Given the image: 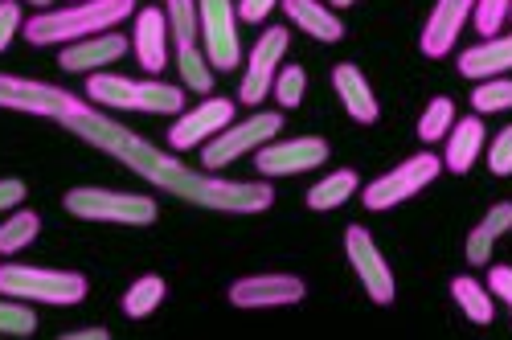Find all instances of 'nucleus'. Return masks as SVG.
I'll return each instance as SVG.
<instances>
[{"mask_svg":"<svg viewBox=\"0 0 512 340\" xmlns=\"http://www.w3.org/2000/svg\"><path fill=\"white\" fill-rule=\"evenodd\" d=\"M132 54L140 62L144 74L160 78V70L168 66V54H173V33H168V13L156 5L136 9V33H132Z\"/></svg>","mask_w":512,"mask_h":340,"instance_id":"dca6fc26","label":"nucleus"},{"mask_svg":"<svg viewBox=\"0 0 512 340\" xmlns=\"http://www.w3.org/2000/svg\"><path fill=\"white\" fill-rule=\"evenodd\" d=\"M504 230H512V205H508V201H496L488 214L480 218V226L467 234V246H463L467 263H472V267L492 263V246H496V238H500Z\"/></svg>","mask_w":512,"mask_h":340,"instance_id":"4be33fe9","label":"nucleus"},{"mask_svg":"<svg viewBox=\"0 0 512 340\" xmlns=\"http://www.w3.org/2000/svg\"><path fill=\"white\" fill-rule=\"evenodd\" d=\"M279 0H238V21L246 25H263L271 13H275Z\"/></svg>","mask_w":512,"mask_h":340,"instance_id":"f704fd0d","label":"nucleus"},{"mask_svg":"<svg viewBox=\"0 0 512 340\" xmlns=\"http://www.w3.org/2000/svg\"><path fill=\"white\" fill-rule=\"evenodd\" d=\"M357 0H332V9H353Z\"/></svg>","mask_w":512,"mask_h":340,"instance_id":"4c0bfd02","label":"nucleus"},{"mask_svg":"<svg viewBox=\"0 0 512 340\" xmlns=\"http://www.w3.org/2000/svg\"><path fill=\"white\" fill-rule=\"evenodd\" d=\"M488 168L496 177H512V127H500L496 140L488 144Z\"/></svg>","mask_w":512,"mask_h":340,"instance_id":"2f4dec72","label":"nucleus"},{"mask_svg":"<svg viewBox=\"0 0 512 340\" xmlns=\"http://www.w3.org/2000/svg\"><path fill=\"white\" fill-rule=\"evenodd\" d=\"M37 332V312L25 300H13V295H0V336H33Z\"/></svg>","mask_w":512,"mask_h":340,"instance_id":"c756f323","label":"nucleus"},{"mask_svg":"<svg viewBox=\"0 0 512 340\" xmlns=\"http://www.w3.org/2000/svg\"><path fill=\"white\" fill-rule=\"evenodd\" d=\"M508 17H512V0H476V9H472V25L484 37H496Z\"/></svg>","mask_w":512,"mask_h":340,"instance_id":"7c9ffc66","label":"nucleus"},{"mask_svg":"<svg viewBox=\"0 0 512 340\" xmlns=\"http://www.w3.org/2000/svg\"><path fill=\"white\" fill-rule=\"evenodd\" d=\"M201 17V46L209 54L213 70L242 66V37H238V5L234 0H197Z\"/></svg>","mask_w":512,"mask_h":340,"instance_id":"9b49d317","label":"nucleus"},{"mask_svg":"<svg viewBox=\"0 0 512 340\" xmlns=\"http://www.w3.org/2000/svg\"><path fill=\"white\" fill-rule=\"evenodd\" d=\"M459 74L484 82V78H500L512 70V33H496V37H480L476 46H467L459 54Z\"/></svg>","mask_w":512,"mask_h":340,"instance_id":"6ab92c4d","label":"nucleus"},{"mask_svg":"<svg viewBox=\"0 0 512 340\" xmlns=\"http://www.w3.org/2000/svg\"><path fill=\"white\" fill-rule=\"evenodd\" d=\"M345 254H349V267L357 275V283L365 287V295L377 304V308H390L398 300V283H394V271L386 263V254L377 250L373 234L365 226H345Z\"/></svg>","mask_w":512,"mask_h":340,"instance_id":"9d476101","label":"nucleus"},{"mask_svg":"<svg viewBox=\"0 0 512 340\" xmlns=\"http://www.w3.org/2000/svg\"><path fill=\"white\" fill-rule=\"evenodd\" d=\"M480 152H484V115H463V119H455V127L447 132V140H443V168L447 173H455V177H463V173H472V164L480 160Z\"/></svg>","mask_w":512,"mask_h":340,"instance_id":"aec40b11","label":"nucleus"},{"mask_svg":"<svg viewBox=\"0 0 512 340\" xmlns=\"http://www.w3.org/2000/svg\"><path fill=\"white\" fill-rule=\"evenodd\" d=\"M455 99H447V95H435L431 103L422 107V115H418V140L422 144H439V140H447V132L455 127Z\"/></svg>","mask_w":512,"mask_h":340,"instance_id":"bb28decb","label":"nucleus"},{"mask_svg":"<svg viewBox=\"0 0 512 340\" xmlns=\"http://www.w3.org/2000/svg\"><path fill=\"white\" fill-rule=\"evenodd\" d=\"M62 209L78 222H99V226H127L144 230L160 218V205L148 193H119V189H99V185H74L62 197Z\"/></svg>","mask_w":512,"mask_h":340,"instance_id":"20e7f679","label":"nucleus"},{"mask_svg":"<svg viewBox=\"0 0 512 340\" xmlns=\"http://www.w3.org/2000/svg\"><path fill=\"white\" fill-rule=\"evenodd\" d=\"M353 193H361V181L353 168H336V173L320 177L312 189H308V209L312 214H328V209H340Z\"/></svg>","mask_w":512,"mask_h":340,"instance_id":"b1692460","label":"nucleus"},{"mask_svg":"<svg viewBox=\"0 0 512 340\" xmlns=\"http://www.w3.org/2000/svg\"><path fill=\"white\" fill-rule=\"evenodd\" d=\"M283 13H287V25L300 29L316 41H324V46H336L340 37H345V21L336 17V9L320 5V0H279Z\"/></svg>","mask_w":512,"mask_h":340,"instance_id":"412c9836","label":"nucleus"},{"mask_svg":"<svg viewBox=\"0 0 512 340\" xmlns=\"http://www.w3.org/2000/svg\"><path fill=\"white\" fill-rule=\"evenodd\" d=\"M308 95V70L304 66H279L275 74V87H271V99L279 103V111H295Z\"/></svg>","mask_w":512,"mask_h":340,"instance_id":"cd10ccee","label":"nucleus"},{"mask_svg":"<svg viewBox=\"0 0 512 340\" xmlns=\"http://www.w3.org/2000/svg\"><path fill=\"white\" fill-rule=\"evenodd\" d=\"M439 173H443V156L418 152V156L394 164L390 173H381L377 181L361 185V201H365L369 214H386V209H394V205L418 197L422 189H431V185L439 181Z\"/></svg>","mask_w":512,"mask_h":340,"instance_id":"423d86ee","label":"nucleus"},{"mask_svg":"<svg viewBox=\"0 0 512 340\" xmlns=\"http://www.w3.org/2000/svg\"><path fill=\"white\" fill-rule=\"evenodd\" d=\"M287 46H291V33L287 25H267L254 41V50L246 54V70H242V82H238V103L246 107H259L263 99H271V87H275V74L287 58Z\"/></svg>","mask_w":512,"mask_h":340,"instance_id":"6e6552de","label":"nucleus"},{"mask_svg":"<svg viewBox=\"0 0 512 340\" xmlns=\"http://www.w3.org/2000/svg\"><path fill=\"white\" fill-rule=\"evenodd\" d=\"M17 33H21V5L17 0H0V54L13 46Z\"/></svg>","mask_w":512,"mask_h":340,"instance_id":"473e14b6","label":"nucleus"},{"mask_svg":"<svg viewBox=\"0 0 512 340\" xmlns=\"http://www.w3.org/2000/svg\"><path fill=\"white\" fill-rule=\"evenodd\" d=\"M332 91H336L340 107H345V115L353 123L369 127V123L381 119V103H377V95H373V87H369V78H365L361 66H353V62L332 66Z\"/></svg>","mask_w":512,"mask_h":340,"instance_id":"a211bd4d","label":"nucleus"},{"mask_svg":"<svg viewBox=\"0 0 512 340\" xmlns=\"http://www.w3.org/2000/svg\"><path fill=\"white\" fill-rule=\"evenodd\" d=\"M70 136H78L82 144H91L99 152H107L111 160H119L127 173H136L140 181H148L152 189L177 197L185 205L197 209H213V214H234V218H250V214H267L275 205V189L271 181H226L218 173H205L181 160V152L173 148H156L152 140H144L140 132H132L127 123H119L111 111L74 99L70 111L58 119Z\"/></svg>","mask_w":512,"mask_h":340,"instance_id":"f257e3e1","label":"nucleus"},{"mask_svg":"<svg viewBox=\"0 0 512 340\" xmlns=\"http://www.w3.org/2000/svg\"><path fill=\"white\" fill-rule=\"evenodd\" d=\"M226 300L242 312H267V308H295L308 300V283L291 271H263V275H242L230 283Z\"/></svg>","mask_w":512,"mask_h":340,"instance_id":"1a4fd4ad","label":"nucleus"},{"mask_svg":"<svg viewBox=\"0 0 512 340\" xmlns=\"http://www.w3.org/2000/svg\"><path fill=\"white\" fill-rule=\"evenodd\" d=\"M472 9H476V0H435L431 17H426V25L418 33L422 58H431V62L447 58L451 46L459 41V33H463V25L472 21Z\"/></svg>","mask_w":512,"mask_h":340,"instance_id":"2eb2a0df","label":"nucleus"},{"mask_svg":"<svg viewBox=\"0 0 512 340\" xmlns=\"http://www.w3.org/2000/svg\"><path fill=\"white\" fill-rule=\"evenodd\" d=\"M87 275L82 271H54V267H25V263H0V295H13L25 304H54L74 308L87 300Z\"/></svg>","mask_w":512,"mask_h":340,"instance_id":"39448f33","label":"nucleus"},{"mask_svg":"<svg viewBox=\"0 0 512 340\" xmlns=\"http://www.w3.org/2000/svg\"><path fill=\"white\" fill-rule=\"evenodd\" d=\"M25 197H29V189L21 177H0V214H13Z\"/></svg>","mask_w":512,"mask_h":340,"instance_id":"72a5a7b5","label":"nucleus"},{"mask_svg":"<svg viewBox=\"0 0 512 340\" xmlns=\"http://www.w3.org/2000/svg\"><path fill=\"white\" fill-rule=\"evenodd\" d=\"M164 295H168V283L160 275H140L132 287L119 295V308H123L127 320H148L164 304Z\"/></svg>","mask_w":512,"mask_h":340,"instance_id":"393cba45","label":"nucleus"},{"mask_svg":"<svg viewBox=\"0 0 512 340\" xmlns=\"http://www.w3.org/2000/svg\"><path fill=\"white\" fill-rule=\"evenodd\" d=\"M78 95L54 87V82L41 78H21V74H5L0 70V111H17V115H33V119H62L70 111Z\"/></svg>","mask_w":512,"mask_h":340,"instance_id":"ddd939ff","label":"nucleus"},{"mask_svg":"<svg viewBox=\"0 0 512 340\" xmlns=\"http://www.w3.org/2000/svg\"><path fill=\"white\" fill-rule=\"evenodd\" d=\"M185 87L177 82H160V78H127L115 70H95L87 74V103L103 111H140V115H181L185 111Z\"/></svg>","mask_w":512,"mask_h":340,"instance_id":"7ed1b4c3","label":"nucleus"},{"mask_svg":"<svg viewBox=\"0 0 512 340\" xmlns=\"http://www.w3.org/2000/svg\"><path fill=\"white\" fill-rule=\"evenodd\" d=\"M25 5H33V9H50V0H25Z\"/></svg>","mask_w":512,"mask_h":340,"instance_id":"58836bf2","label":"nucleus"},{"mask_svg":"<svg viewBox=\"0 0 512 340\" xmlns=\"http://www.w3.org/2000/svg\"><path fill=\"white\" fill-rule=\"evenodd\" d=\"M332 156L328 140L324 136H295V140H271L254 152V173L263 181H275V177H300V173H312L324 160Z\"/></svg>","mask_w":512,"mask_h":340,"instance_id":"f8f14e48","label":"nucleus"},{"mask_svg":"<svg viewBox=\"0 0 512 340\" xmlns=\"http://www.w3.org/2000/svg\"><path fill=\"white\" fill-rule=\"evenodd\" d=\"M136 0H74L66 9H37L25 21L29 46H70V41L119 29L127 17H136Z\"/></svg>","mask_w":512,"mask_h":340,"instance_id":"f03ea898","label":"nucleus"},{"mask_svg":"<svg viewBox=\"0 0 512 340\" xmlns=\"http://www.w3.org/2000/svg\"><path fill=\"white\" fill-rule=\"evenodd\" d=\"M283 132V111H259L254 107L250 119H234L226 132H218L205 148H201V168L205 173H222L234 160L259 152L263 144H271Z\"/></svg>","mask_w":512,"mask_h":340,"instance_id":"0eeeda50","label":"nucleus"},{"mask_svg":"<svg viewBox=\"0 0 512 340\" xmlns=\"http://www.w3.org/2000/svg\"><path fill=\"white\" fill-rule=\"evenodd\" d=\"M234 123V99H218V95H205L197 107L181 111L168 127V148L173 152H189V148H205L218 132Z\"/></svg>","mask_w":512,"mask_h":340,"instance_id":"4468645a","label":"nucleus"},{"mask_svg":"<svg viewBox=\"0 0 512 340\" xmlns=\"http://www.w3.org/2000/svg\"><path fill=\"white\" fill-rule=\"evenodd\" d=\"M488 291L500 295V300L508 304V312H512V267H504V263L492 267V271H488Z\"/></svg>","mask_w":512,"mask_h":340,"instance_id":"c9c22d12","label":"nucleus"},{"mask_svg":"<svg viewBox=\"0 0 512 340\" xmlns=\"http://www.w3.org/2000/svg\"><path fill=\"white\" fill-rule=\"evenodd\" d=\"M37 234H41V214L37 209H13V214L0 222V254L5 259H13V254H21L25 246H33L37 242Z\"/></svg>","mask_w":512,"mask_h":340,"instance_id":"a878e982","label":"nucleus"},{"mask_svg":"<svg viewBox=\"0 0 512 340\" xmlns=\"http://www.w3.org/2000/svg\"><path fill=\"white\" fill-rule=\"evenodd\" d=\"M508 21H512V17H508Z\"/></svg>","mask_w":512,"mask_h":340,"instance_id":"ea45409f","label":"nucleus"},{"mask_svg":"<svg viewBox=\"0 0 512 340\" xmlns=\"http://www.w3.org/2000/svg\"><path fill=\"white\" fill-rule=\"evenodd\" d=\"M508 107H512V78L508 74L476 82V91H472V111L476 115H496V111H508Z\"/></svg>","mask_w":512,"mask_h":340,"instance_id":"c85d7f7f","label":"nucleus"},{"mask_svg":"<svg viewBox=\"0 0 512 340\" xmlns=\"http://www.w3.org/2000/svg\"><path fill=\"white\" fill-rule=\"evenodd\" d=\"M451 300L459 304V312L472 320V324H492L496 320V304H492V291L476 279V275H455L451 279Z\"/></svg>","mask_w":512,"mask_h":340,"instance_id":"5701e85b","label":"nucleus"},{"mask_svg":"<svg viewBox=\"0 0 512 340\" xmlns=\"http://www.w3.org/2000/svg\"><path fill=\"white\" fill-rule=\"evenodd\" d=\"M132 54V41L123 33H95V37H82V41H70V46L58 50V66L70 70V74H95L103 66H115Z\"/></svg>","mask_w":512,"mask_h":340,"instance_id":"f3484780","label":"nucleus"},{"mask_svg":"<svg viewBox=\"0 0 512 340\" xmlns=\"http://www.w3.org/2000/svg\"><path fill=\"white\" fill-rule=\"evenodd\" d=\"M107 336H111V332L95 324V328H74V332H66L62 340H107Z\"/></svg>","mask_w":512,"mask_h":340,"instance_id":"e433bc0d","label":"nucleus"}]
</instances>
